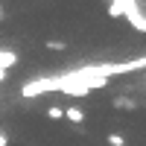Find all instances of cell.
<instances>
[{"instance_id": "obj_1", "label": "cell", "mask_w": 146, "mask_h": 146, "mask_svg": "<svg viewBox=\"0 0 146 146\" xmlns=\"http://www.w3.org/2000/svg\"><path fill=\"white\" fill-rule=\"evenodd\" d=\"M58 88H62L58 76H38V79H29V82L21 85V96H23V100H35V96L50 94V91H58Z\"/></svg>"}, {"instance_id": "obj_2", "label": "cell", "mask_w": 146, "mask_h": 146, "mask_svg": "<svg viewBox=\"0 0 146 146\" xmlns=\"http://www.w3.org/2000/svg\"><path fill=\"white\" fill-rule=\"evenodd\" d=\"M117 3L123 6V18L131 23V29L146 32V15H143V9L137 6V0H117Z\"/></svg>"}, {"instance_id": "obj_3", "label": "cell", "mask_w": 146, "mask_h": 146, "mask_svg": "<svg viewBox=\"0 0 146 146\" xmlns=\"http://www.w3.org/2000/svg\"><path fill=\"white\" fill-rule=\"evenodd\" d=\"M15 64H18V53L12 50V47H0V70L9 73Z\"/></svg>"}, {"instance_id": "obj_4", "label": "cell", "mask_w": 146, "mask_h": 146, "mask_svg": "<svg viewBox=\"0 0 146 146\" xmlns=\"http://www.w3.org/2000/svg\"><path fill=\"white\" fill-rule=\"evenodd\" d=\"M111 105L120 108V111H137V108H140V102L137 100H129V96H114Z\"/></svg>"}, {"instance_id": "obj_5", "label": "cell", "mask_w": 146, "mask_h": 146, "mask_svg": "<svg viewBox=\"0 0 146 146\" xmlns=\"http://www.w3.org/2000/svg\"><path fill=\"white\" fill-rule=\"evenodd\" d=\"M64 120L79 126V123H85V111H82L79 105H67V108H64Z\"/></svg>"}, {"instance_id": "obj_6", "label": "cell", "mask_w": 146, "mask_h": 146, "mask_svg": "<svg viewBox=\"0 0 146 146\" xmlns=\"http://www.w3.org/2000/svg\"><path fill=\"white\" fill-rule=\"evenodd\" d=\"M62 94H64V96H76V100H82V96H88L91 91L85 88V85H64Z\"/></svg>"}, {"instance_id": "obj_7", "label": "cell", "mask_w": 146, "mask_h": 146, "mask_svg": "<svg viewBox=\"0 0 146 146\" xmlns=\"http://www.w3.org/2000/svg\"><path fill=\"white\" fill-rule=\"evenodd\" d=\"M108 18H123V6H120L117 0H111V3H108Z\"/></svg>"}, {"instance_id": "obj_8", "label": "cell", "mask_w": 146, "mask_h": 146, "mask_svg": "<svg viewBox=\"0 0 146 146\" xmlns=\"http://www.w3.org/2000/svg\"><path fill=\"white\" fill-rule=\"evenodd\" d=\"M47 117H50V120H62L64 117V108L62 105H50V108H47Z\"/></svg>"}, {"instance_id": "obj_9", "label": "cell", "mask_w": 146, "mask_h": 146, "mask_svg": "<svg viewBox=\"0 0 146 146\" xmlns=\"http://www.w3.org/2000/svg\"><path fill=\"white\" fill-rule=\"evenodd\" d=\"M108 146H126V137L117 135V131H111V135H108Z\"/></svg>"}, {"instance_id": "obj_10", "label": "cell", "mask_w": 146, "mask_h": 146, "mask_svg": "<svg viewBox=\"0 0 146 146\" xmlns=\"http://www.w3.org/2000/svg\"><path fill=\"white\" fill-rule=\"evenodd\" d=\"M64 41H47V50H64Z\"/></svg>"}, {"instance_id": "obj_11", "label": "cell", "mask_w": 146, "mask_h": 146, "mask_svg": "<svg viewBox=\"0 0 146 146\" xmlns=\"http://www.w3.org/2000/svg\"><path fill=\"white\" fill-rule=\"evenodd\" d=\"M0 146H9V135L6 131H0Z\"/></svg>"}, {"instance_id": "obj_12", "label": "cell", "mask_w": 146, "mask_h": 146, "mask_svg": "<svg viewBox=\"0 0 146 146\" xmlns=\"http://www.w3.org/2000/svg\"><path fill=\"white\" fill-rule=\"evenodd\" d=\"M3 82H6V73H3V70H0V85H3Z\"/></svg>"}, {"instance_id": "obj_13", "label": "cell", "mask_w": 146, "mask_h": 146, "mask_svg": "<svg viewBox=\"0 0 146 146\" xmlns=\"http://www.w3.org/2000/svg\"><path fill=\"white\" fill-rule=\"evenodd\" d=\"M0 21H3V6H0Z\"/></svg>"}, {"instance_id": "obj_14", "label": "cell", "mask_w": 146, "mask_h": 146, "mask_svg": "<svg viewBox=\"0 0 146 146\" xmlns=\"http://www.w3.org/2000/svg\"><path fill=\"white\" fill-rule=\"evenodd\" d=\"M108 3H111V0H108Z\"/></svg>"}]
</instances>
